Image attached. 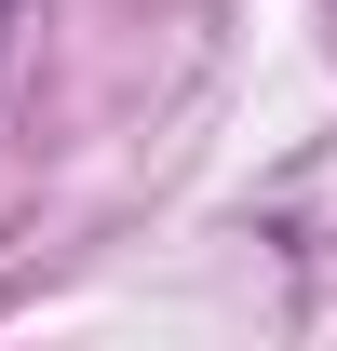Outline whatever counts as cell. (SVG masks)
Returning a JSON list of instances; mask_svg holds the SVG:
<instances>
[{"label": "cell", "instance_id": "cell-1", "mask_svg": "<svg viewBox=\"0 0 337 351\" xmlns=\"http://www.w3.org/2000/svg\"><path fill=\"white\" fill-rule=\"evenodd\" d=\"M0 14H14V0H0Z\"/></svg>", "mask_w": 337, "mask_h": 351}]
</instances>
